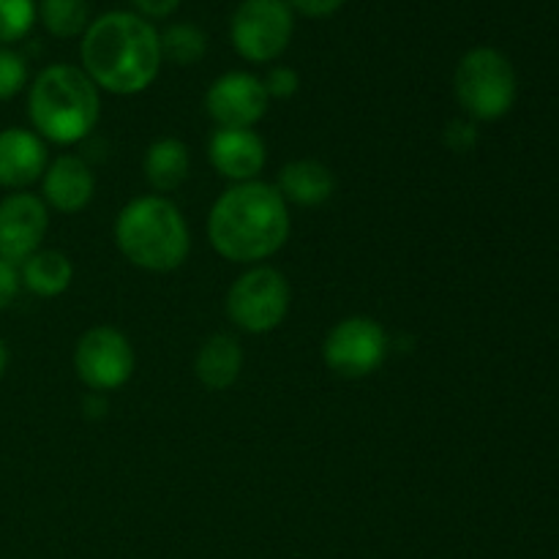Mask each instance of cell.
<instances>
[{
    "mask_svg": "<svg viewBox=\"0 0 559 559\" xmlns=\"http://www.w3.org/2000/svg\"><path fill=\"white\" fill-rule=\"evenodd\" d=\"M82 71L98 91L136 96L147 91L162 69L158 31L140 14L109 11L82 33Z\"/></svg>",
    "mask_w": 559,
    "mask_h": 559,
    "instance_id": "cell-1",
    "label": "cell"
},
{
    "mask_svg": "<svg viewBox=\"0 0 559 559\" xmlns=\"http://www.w3.org/2000/svg\"><path fill=\"white\" fill-rule=\"evenodd\" d=\"M211 246L229 262L260 265L289 238V207L276 186L249 180L224 191L207 213Z\"/></svg>",
    "mask_w": 559,
    "mask_h": 559,
    "instance_id": "cell-2",
    "label": "cell"
},
{
    "mask_svg": "<svg viewBox=\"0 0 559 559\" xmlns=\"http://www.w3.org/2000/svg\"><path fill=\"white\" fill-rule=\"evenodd\" d=\"M27 118L41 140L55 145H76L96 129L102 118L98 87L76 66H47L27 93Z\"/></svg>",
    "mask_w": 559,
    "mask_h": 559,
    "instance_id": "cell-3",
    "label": "cell"
},
{
    "mask_svg": "<svg viewBox=\"0 0 559 559\" xmlns=\"http://www.w3.org/2000/svg\"><path fill=\"white\" fill-rule=\"evenodd\" d=\"M115 243L131 265L151 273H169L189 260L191 233L175 202L147 194L131 200L118 213Z\"/></svg>",
    "mask_w": 559,
    "mask_h": 559,
    "instance_id": "cell-4",
    "label": "cell"
},
{
    "mask_svg": "<svg viewBox=\"0 0 559 559\" xmlns=\"http://www.w3.org/2000/svg\"><path fill=\"white\" fill-rule=\"evenodd\" d=\"M453 91L473 120H500L516 104V69L500 49L475 47L459 60Z\"/></svg>",
    "mask_w": 559,
    "mask_h": 559,
    "instance_id": "cell-5",
    "label": "cell"
},
{
    "mask_svg": "<svg viewBox=\"0 0 559 559\" xmlns=\"http://www.w3.org/2000/svg\"><path fill=\"white\" fill-rule=\"evenodd\" d=\"M293 293L282 271L254 265L227 293V317L246 333H271L287 320Z\"/></svg>",
    "mask_w": 559,
    "mask_h": 559,
    "instance_id": "cell-6",
    "label": "cell"
},
{
    "mask_svg": "<svg viewBox=\"0 0 559 559\" xmlns=\"http://www.w3.org/2000/svg\"><path fill=\"white\" fill-rule=\"evenodd\" d=\"M295 11L287 0H243L229 22V38L249 63H271L293 41Z\"/></svg>",
    "mask_w": 559,
    "mask_h": 559,
    "instance_id": "cell-7",
    "label": "cell"
},
{
    "mask_svg": "<svg viewBox=\"0 0 559 559\" xmlns=\"http://www.w3.org/2000/svg\"><path fill=\"white\" fill-rule=\"evenodd\" d=\"M388 333L371 317H347L336 322L322 344V360L328 369L347 380L369 377L385 364Z\"/></svg>",
    "mask_w": 559,
    "mask_h": 559,
    "instance_id": "cell-8",
    "label": "cell"
},
{
    "mask_svg": "<svg viewBox=\"0 0 559 559\" xmlns=\"http://www.w3.org/2000/svg\"><path fill=\"white\" fill-rule=\"evenodd\" d=\"M134 347L112 325H96L85 331L74 349V371L82 385L93 393H109L123 388L134 374Z\"/></svg>",
    "mask_w": 559,
    "mask_h": 559,
    "instance_id": "cell-9",
    "label": "cell"
},
{
    "mask_svg": "<svg viewBox=\"0 0 559 559\" xmlns=\"http://www.w3.org/2000/svg\"><path fill=\"white\" fill-rule=\"evenodd\" d=\"M267 104L271 96L265 85L249 71H229L205 93V109L218 129H251L265 118Z\"/></svg>",
    "mask_w": 559,
    "mask_h": 559,
    "instance_id": "cell-10",
    "label": "cell"
},
{
    "mask_svg": "<svg viewBox=\"0 0 559 559\" xmlns=\"http://www.w3.org/2000/svg\"><path fill=\"white\" fill-rule=\"evenodd\" d=\"M49 227V207L31 191H14L0 200V260L20 267L41 249Z\"/></svg>",
    "mask_w": 559,
    "mask_h": 559,
    "instance_id": "cell-11",
    "label": "cell"
},
{
    "mask_svg": "<svg viewBox=\"0 0 559 559\" xmlns=\"http://www.w3.org/2000/svg\"><path fill=\"white\" fill-rule=\"evenodd\" d=\"M207 158L222 178L249 183L265 169V140L254 129H218L207 145Z\"/></svg>",
    "mask_w": 559,
    "mask_h": 559,
    "instance_id": "cell-12",
    "label": "cell"
},
{
    "mask_svg": "<svg viewBox=\"0 0 559 559\" xmlns=\"http://www.w3.org/2000/svg\"><path fill=\"white\" fill-rule=\"evenodd\" d=\"M47 173V145L33 129H0V186L25 191Z\"/></svg>",
    "mask_w": 559,
    "mask_h": 559,
    "instance_id": "cell-13",
    "label": "cell"
},
{
    "mask_svg": "<svg viewBox=\"0 0 559 559\" xmlns=\"http://www.w3.org/2000/svg\"><path fill=\"white\" fill-rule=\"evenodd\" d=\"M93 194H96V178L80 156H60L47 164V173L41 178L44 205L63 216H74L91 205Z\"/></svg>",
    "mask_w": 559,
    "mask_h": 559,
    "instance_id": "cell-14",
    "label": "cell"
},
{
    "mask_svg": "<svg viewBox=\"0 0 559 559\" xmlns=\"http://www.w3.org/2000/svg\"><path fill=\"white\" fill-rule=\"evenodd\" d=\"M278 194L284 202H293L300 207H317L328 202L336 191V178L331 169L314 158H298V162L284 164L278 173Z\"/></svg>",
    "mask_w": 559,
    "mask_h": 559,
    "instance_id": "cell-15",
    "label": "cell"
},
{
    "mask_svg": "<svg viewBox=\"0 0 559 559\" xmlns=\"http://www.w3.org/2000/svg\"><path fill=\"white\" fill-rule=\"evenodd\" d=\"M243 371V349L235 336L216 333L200 347L194 358V374L207 391H227Z\"/></svg>",
    "mask_w": 559,
    "mask_h": 559,
    "instance_id": "cell-16",
    "label": "cell"
},
{
    "mask_svg": "<svg viewBox=\"0 0 559 559\" xmlns=\"http://www.w3.org/2000/svg\"><path fill=\"white\" fill-rule=\"evenodd\" d=\"M142 169H145L147 186H151L153 191H158V197L169 194V191L180 189V186L186 183V178H189V147H186V142L175 140V136L156 140L147 147Z\"/></svg>",
    "mask_w": 559,
    "mask_h": 559,
    "instance_id": "cell-17",
    "label": "cell"
},
{
    "mask_svg": "<svg viewBox=\"0 0 559 559\" xmlns=\"http://www.w3.org/2000/svg\"><path fill=\"white\" fill-rule=\"evenodd\" d=\"M20 282L38 298H58L74 282V265L63 251L38 249L20 265Z\"/></svg>",
    "mask_w": 559,
    "mask_h": 559,
    "instance_id": "cell-18",
    "label": "cell"
},
{
    "mask_svg": "<svg viewBox=\"0 0 559 559\" xmlns=\"http://www.w3.org/2000/svg\"><path fill=\"white\" fill-rule=\"evenodd\" d=\"M158 44H162V58L175 66H197L207 52L205 31L191 22L169 25L167 31L158 33Z\"/></svg>",
    "mask_w": 559,
    "mask_h": 559,
    "instance_id": "cell-19",
    "label": "cell"
},
{
    "mask_svg": "<svg viewBox=\"0 0 559 559\" xmlns=\"http://www.w3.org/2000/svg\"><path fill=\"white\" fill-rule=\"evenodd\" d=\"M38 16H41L44 27L58 38H74L91 25L87 0H41Z\"/></svg>",
    "mask_w": 559,
    "mask_h": 559,
    "instance_id": "cell-20",
    "label": "cell"
},
{
    "mask_svg": "<svg viewBox=\"0 0 559 559\" xmlns=\"http://www.w3.org/2000/svg\"><path fill=\"white\" fill-rule=\"evenodd\" d=\"M36 0H0V47L20 41L36 22Z\"/></svg>",
    "mask_w": 559,
    "mask_h": 559,
    "instance_id": "cell-21",
    "label": "cell"
},
{
    "mask_svg": "<svg viewBox=\"0 0 559 559\" xmlns=\"http://www.w3.org/2000/svg\"><path fill=\"white\" fill-rule=\"evenodd\" d=\"M27 85V63L20 52L0 47V102L14 98Z\"/></svg>",
    "mask_w": 559,
    "mask_h": 559,
    "instance_id": "cell-22",
    "label": "cell"
},
{
    "mask_svg": "<svg viewBox=\"0 0 559 559\" xmlns=\"http://www.w3.org/2000/svg\"><path fill=\"white\" fill-rule=\"evenodd\" d=\"M262 85H265L267 96L271 98L287 102V98H293L295 93L300 91V76H298V71L289 69V66H276V69L267 71V76L262 80Z\"/></svg>",
    "mask_w": 559,
    "mask_h": 559,
    "instance_id": "cell-23",
    "label": "cell"
},
{
    "mask_svg": "<svg viewBox=\"0 0 559 559\" xmlns=\"http://www.w3.org/2000/svg\"><path fill=\"white\" fill-rule=\"evenodd\" d=\"M445 145L456 153L473 151L475 142H478V129H475V120H451L445 126Z\"/></svg>",
    "mask_w": 559,
    "mask_h": 559,
    "instance_id": "cell-24",
    "label": "cell"
},
{
    "mask_svg": "<svg viewBox=\"0 0 559 559\" xmlns=\"http://www.w3.org/2000/svg\"><path fill=\"white\" fill-rule=\"evenodd\" d=\"M20 287H22L20 267L0 260V311H5L11 304H14L16 295H20Z\"/></svg>",
    "mask_w": 559,
    "mask_h": 559,
    "instance_id": "cell-25",
    "label": "cell"
},
{
    "mask_svg": "<svg viewBox=\"0 0 559 559\" xmlns=\"http://www.w3.org/2000/svg\"><path fill=\"white\" fill-rule=\"evenodd\" d=\"M289 9L298 11V14L311 16V20H322V16L336 14L344 5V0H287Z\"/></svg>",
    "mask_w": 559,
    "mask_h": 559,
    "instance_id": "cell-26",
    "label": "cell"
},
{
    "mask_svg": "<svg viewBox=\"0 0 559 559\" xmlns=\"http://www.w3.org/2000/svg\"><path fill=\"white\" fill-rule=\"evenodd\" d=\"M134 9L140 11V16H151V20H164V16L173 14L180 5V0H131Z\"/></svg>",
    "mask_w": 559,
    "mask_h": 559,
    "instance_id": "cell-27",
    "label": "cell"
},
{
    "mask_svg": "<svg viewBox=\"0 0 559 559\" xmlns=\"http://www.w3.org/2000/svg\"><path fill=\"white\" fill-rule=\"evenodd\" d=\"M85 409H87V418H104V415H107V399H104V393H93V396H87Z\"/></svg>",
    "mask_w": 559,
    "mask_h": 559,
    "instance_id": "cell-28",
    "label": "cell"
},
{
    "mask_svg": "<svg viewBox=\"0 0 559 559\" xmlns=\"http://www.w3.org/2000/svg\"><path fill=\"white\" fill-rule=\"evenodd\" d=\"M5 369H9V347H5V342L0 338V380H3Z\"/></svg>",
    "mask_w": 559,
    "mask_h": 559,
    "instance_id": "cell-29",
    "label": "cell"
}]
</instances>
